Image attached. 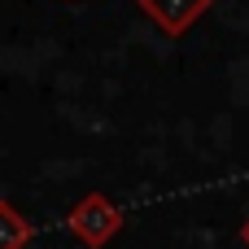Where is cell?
I'll list each match as a JSON object with an SVG mask.
<instances>
[{
	"label": "cell",
	"mask_w": 249,
	"mask_h": 249,
	"mask_svg": "<svg viewBox=\"0 0 249 249\" xmlns=\"http://www.w3.org/2000/svg\"><path fill=\"white\" fill-rule=\"evenodd\" d=\"M66 228L79 245L88 249H105L118 232H123V210L105 197V193H88L74 201V210L66 214Z\"/></svg>",
	"instance_id": "1"
},
{
	"label": "cell",
	"mask_w": 249,
	"mask_h": 249,
	"mask_svg": "<svg viewBox=\"0 0 249 249\" xmlns=\"http://www.w3.org/2000/svg\"><path fill=\"white\" fill-rule=\"evenodd\" d=\"M241 245L249 249V219H245V223H241Z\"/></svg>",
	"instance_id": "4"
},
{
	"label": "cell",
	"mask_w": 249,
	"mask_h": 249,
	"mask_svg": "<svg viewBox=\"0 0 249 249\" xmlns=\"http://www.w3.org/2000/svg\"><path fill=\"white\" fill-rule=\"evenodd\" d=\"M214 0H136V9L166 35V39H179L184 31L197 26V18L210 9Z\"/></svg>",
	"instance_id": "2"
},
{
	"label": "cell",
	"mask_w": 249,
	"mask_h": 249,
	"mask_svg": "<svg viewBox=\"0 0 249 249\" xmlns=\"http://www.w3.org/2000/svg\"><path fill=\"white\" fill-rule=\"evenodd\" d=\"M31 236H35V228L26 223V214L13 210L9 201H0V249H26Z\"/></svg>",
	"instance_id": "3"
}]
</instances>
